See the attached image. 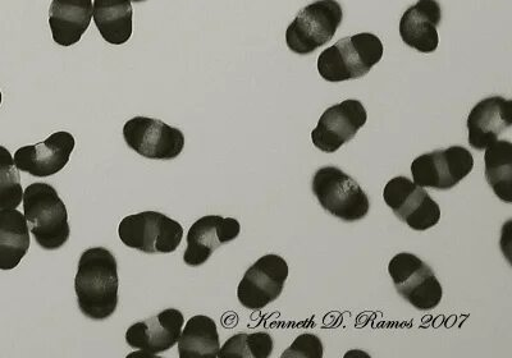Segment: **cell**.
<instances>
[{"instance_id": "1", "label": "cell", "mask_w": 512, "mask_h": 358, "mask_svg": "<svg viewBox=\"0 0 512 358\" xmlns=\"http://www.w3.org/2000/svg\"><path fill=\"white\" fill-rule=\"evenodd\" d=\"M75 291L82 314L102 321L116 312L120 277L116 257L104 247H94L81 255Z\"/></svg>"}, {"instance_id": "2", "label": "cell", "mask_w": 512, "mask_h": 358, "mask_svg": "<svg viewBox=\"0 0 512 358\" xmlns=\"http://www.w3.org/2000/svg\"><path fill=\"white\" fill-rule=\"evenodd\" d=\"M24 214L32 236L41 249L56 251L70 240L68 211L56 188L32 183L24 191Z\"/></svg>"}, {"instance_id": "3", "label": "cell", "mask_w": 512, "mask_h": 358, "mask_svg": "<svg viewBox=\"0 0 512 358\" xmlns=\"http://www.w3.org/2000/svg\"><path fill=\"white\" fill-rule=\"evenodd\" d=\"M383 44L369 32L349 36L320 53L318 72L328 82L358 80L383 58Z\"/></svg>"}, {"instance_id": "4", "label": "cell", "mask_w": 512, "mask_h": 358, "mask_svg": "<svg viewBox=\"0 0 512 358\" xmlns=\"http://www.w3.org/2000/svg\"><path fill=\"white\" fill-rule=\"evenodd\" d=\"M312 190L328 214L346 223L367 217L370 201L358 182L337 167L319 168L314 173Z\"/></svg>"}, {"instance_id": "5", "label": "cell", "mask_w": 512, "mask_h": 358, "mask_svg": "<svg viewBox=\"0 0 512 358\" xmlns=\"http://www.w3.org/2000/svg\"><path fill=\"white\" fill-rule=\"evenodd\" d=\"M342 20L344 11L337 0H317L309 4L287 27L288 49L299 55L314 53L333 39Z\"/></svg>"}, {"instance_id": "6", "label": "cell", "mask_w": 512, "mask_h": 358, "mask_svg": "<svg viewBox=\"0 0 512 358\" xmlns=\"http://www.w3.org/2000/svg\"><path fill=\"white\" fill-rule=\"evenodd\" d=\"M123 245L144 254H172L181 245L184 228L158 211L128 215L118 227Z\"/></svg>"}, {"instance_id": "7", "label": "cell", "mask_w": 512, "mask_h": 358, "mask_svg": "<svg viewBox=\"0 0 512 358\" xmlns=\"http://www.w3.org/2000/svg\"><path fill=\"white\" fill-rule=\"evenodd\" d=\"M388 274L397 293L416 310L429 311L441 304V283L431 266L420 257L400 252L388 264Z\"/></svg>"}, {"instance_id": "8", "label": "cell", "mask_w": 512, "mask_h": 358, "mask_svg": "<svg viewBox=\"0 0 512 358\" xmlns=\"http://www.w3.org/2000/svg\"><path fill=\"white\" fill-rule=\"evenodd\" d=\"M383 199L393 214L413 231H428L440 223V205L408 177L390 179L384 187Z\"/></svg>"}, {"instance_id": "9", "label": "cell", "mask_w": 512, "mask_h": 358, "mask_svg": "<svg viewBox=\"0 0 512 358\" xmlns=\"http://www.w3.org/2000/svg\"><path fill=\"white\" fill-rule=\"evenodd\" d=\"M473 169V155L463 146L420 155L411 164L415 185L440 191L456 187Z\"/></svg>"}, {"instance_id": "10", "label": "cell", "mask_w": 512, "mask_h": 358, "mask_svg": "<svg viewBox=\"0 0 512 358\" xmlns=\"http://www.w3.org/2000/svg\"><path fill=\"white\" fill-rule=\"evenodd\" d=\"M123 137L128 148L146 159H176L185 149L184 132L154 118L130 119L123 127Z\"/></svg>"}, {"instance_id": "11", "label": "cell", "mask_w": 512, "mask_h": 358, "mask_svg": "<svg viewBox=\"0 0 512 358\" xmlns=\"http://www.w3.org/2000/svg\"><path fill=\"white\" fill-rule=\"evenodd\" d=\"M287 278V261L278 255H265L246 270L237 298L245 309L263 310L282 295Z\"/></svg>"}, {"instance_id": "12", "label": "cell", "mask_w": 512, "mask_h": 358, "mask_svg": "<svg viewBox=\"0 0 512 358\" xmlns=\"http://www.w3.org/2000/svg\"><path fill=\"white\" fill-rule=\"evenodd\" d=\"M368 121L367 110L359 100H345L333 105L320 117L318 126L312 132L315 148L323 153L333 154L347 142L354 139L360 128Z\"/></svg>"}, {"instance_id": "13", "label": "cell", "mask_w": 512, "mask_h": 358, "mask_svg": "<svg viewBox=\"0 0 512 358\" xmlns=\"http://www.w3.org/2000/svg\"><path fill=\"white\" fill-rule=\"evenodd\" d=\"M181 311L167 309L153 318L131 325L126 332V342L140 355L157 356L175 347L184 328Z\"/></svg>"}, {"instance_id": "14", "label": "cell", "mask_w": 512, "mask_h": 358, "mask_svg": "<svg viewBox=\"0 0 512 358\" xmlns=\"http://www.w3.org/2000/svg\"><path fill=\"white\" fill-rule=\"evenodd\" d=\"M75 146V137L70 132H56L39 144L18 149L13 159L18 171L32 177H50L66 167Z\"/></svg>"}, {"instance_id": "15", "label": "cell", "mask_w": 512, "mask_h": 358, "mask_svg": "<svg viewBox=\"0 0 512 358\" xmlns=\"http://www.w3.org/2000/svg\"><path fill=\"white\" fill-rule=\"evenodd\" d=\"M239 220L221 215H205L192 224L187 234L186 265L196 268L207 263L219 247L235 241L240 236Z\"/></svg>"}, {"instance_id": "16", "label": "cell", "mask_w": 512, "mask_h": 358, "mask_svg": "<svg viewBox=\"0 0 512 358\" xmlns=\"http://www.w3.org/2000/svg\"><path fill=\"white\" fill-rule=\"evenodd\" d=\"M512 125V102L502 96L480 100L469 113V145L475 150H486Z\"/></svg>"}, {"instance_id": "17", "label": "cell", "mask_w": 512, "mask_h": 358, "mask_svg": "<svg viewBox=\"0 0 512 358\" xmlns=\"http://www.w3.org/2000/svg\"><path fill=\"white\" fill-rule=\"evenodd\" d=\"M441 21L442 9L437 0H418L401 17V39L419 53L436 52L440 44L437 29Z\"/></svg>"}, {"instance_id": "18", "label": "cell", "mask_w": 512, "mask_h": 358, "mask_svg": "<svg viewBox=\"0 0 512 358\" xmlns=\"http://www.w3.org/2000/svg\"><path fill=\"white\" fill-rule=\"evenodd\" d=\"M93 0H53L49 26L53 40L61 47L79 43L93 20Z\"/></svg>"}, {"instance_id": "19", "label": "cell", "mask_w": 512, "mask_h": 358, "mask_svg": "<svg viewBox=\"0 0 512 358\" xmlns=\"http://www.w3.org/2000/svg\"><path fill=\"white\" fill-rule=\"evenodd\" d=\"M30 249V229L25 214L17 209L0 210V270L20 265Z\"/></svg>"}, {"instance_id": "20", "label": "cell", "mask_w": 512, "mask_h": 358, "mask_svg": "<svg viewBox=\"0 0 512 358\" xmlns=\"http://www.w3.org/2000/svg\"><path fill=\"white\" fill-rule=\"evenodd\" d=\"M93 18L107 43L123 45L131 39V0H94Z\"/></svg>"}, {"instance_id": "21", "label": "cell", "mask_w": 512, "mask_h": 358, "mask_svg": "<svg viewBox=\"0 0 512 358\" xmlns=\"http://www.w3.org/2000/svg\"><path fill=\"white\" fill-rule=\"evenodd\" d=\"M178 355L189 357H218L221 350L216 321L209 316L196 315L187 321L178 339Z\"/></svg>"}, {"instance_id": "22", "label": "cell", "mask_w": 512, "mask_h": 358, "mask_svg": "<svg viewBox=\"0 0 512 358\" xmlns=\"http://www.w3.org/2000/svg\"><path fill=\"white\" fill-rule=\"evenodd\" d=\"M486 179L495 195L506 204L512 201V144L509 140H497L484 154Z\"/></svg>"}, {"instance_id": "23", "label": "cell", "mask_w": 512, "mask_h": 358, "mask_svg": "<svg viewBox=\"0 0 512 358\" xmlns=\"http://www.w3.org/2000/svg\"><path fill=\"white\" fill-rule=\"evenodd\" d=\"M274 348L271 334L240 333L233 335L223 344L218 352V357L236 356L245 358H268L271 357Z\"/></svg>"}, {"instance_id": "24", "label": "cell", "mask_w": 512, "mask_h": 358, "mask_svg": "<svg viewBox=\"0 0 512 358\" xmlns=\"http://www.w3.org/2000/svg\"><path fill=\"white\" fill-rule=\"evenodd\" d=\"M24 199L21 177L9 150L0 146V210L17 209Z\"/></svg>"}, {"instance_id": "25", "label": "cell", "mask_w": 512, "mask_h": 358, "mask_svg": "<svg viewBox=\"0 0 512 358\" xmlns=\"http://www.w3.org/2000/svg\"><path fill=\"white\" fill-rule=\"evenodd\" d=\"M323 343L317 335L312 333L301 334L295 339L291 347L283 352L282 358L286 357H304V358H322Z\"/></svg>"}, {"instance_id": "26", "label": "cell", "mask_w": 512, "mask_h": 358, "mask_svg": "<svg viewBox=\"0 0 512 358\" xmlns=\"http://www.w3.org/2000/svg\"><path fill=\"white\" fill-rule=\"evenodd\" d=\"M131 2L141 3V2H145V0H131Z\"/></svg>"}, {"instance_id": "27", "label": "cell", "mask_w": 512, "mask_h": 358, "mask_svg": "<svg viewBox=\"0 0 512 358\" xmlns=\"http://www.w3.org/2000/svg\"><path fill=\"white\" fill-rule=\"evenodd\" d=\"M2 100H3V95H2V91H0V105H2Z\"/></svg>"}]
</instances>
